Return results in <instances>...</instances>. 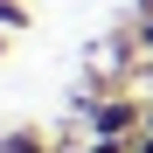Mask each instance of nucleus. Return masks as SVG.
Returning <instances> with one entry per match:
<instances>
[{
  "instance_id": "4",
  "label": "nucleus",
  "mask_w": 153,
  "mask_h": 153,
  "mask_svg": "<svg viewBox=\"0 0 153 153\" xmlns=\"http://www.w3.org/2000/svg\"><path fill=\"white\" fill-rule=\"evenodd\" d=\"M139 49H146V56H153V14L139 21Z\"/></svg>"
},
{
  "instance_id": "7",
  "label": "nucleus",
  "mask_w": 153,
  "mask_h": 153,
  "mask_svg": "<svg viewBox=\"0 0 153 153\" xmlns=\"http://www.w3.org/2000/svg\"><path fill=\"white\" fill-rule=\"evenodd\" d=\"M0 56H7V35H0Z\"/></svg>"
},
{
  "instance_id": "1",
  "label": "nucleus",
  "mask_w": 153,
  "mask_h": 153,
  "mask_svg": "<svg viewBox=\"0 0 153 153\" xmlns=\"http://www.w3.org/2000/svg\"><path fill=\"white\" fill-rule=\"evenodd\" d=\"M139 125H146V111L132 97H105L91 111V139H139Z\"/></svg>"
},
{
  "instance_id": "2",
  "label": "nucleus",
  "mask_w": 153,
  "mask_h": 153,
  "mask_svg": "<svg viewBox=\"0 0 153 153\" xmlns=\"http://www.w3.org/2000/svg\"><path fill=\"white\" fill-rule=\"evenodd\" d=\"M28 0H0V35H21V28H28Z\"/></svg>"
},
{
  "instance_id": "5",
  "label": "nucleus",
  "mask_w": 153,
  "mask_h": 153,
  "mask_svg": "<svg viewBox=\"0 0 153 153\" xmlns=\"http://www.w3.org/2000/svg\"><path fill=\"white\" fill-rule=\"evenodd\" d=\"M132 153H153V139H146V132H139V139H132Z\"/></svg>"
},
{
  "instance_id": "6",
  "label": "nucleus",
  "mask_w": 153,
  "mask_h": 153,
  "mask_svg": "<svg viewBox=\"0 0 153 153\" xmlns=\"http://www.w3.org/2000/svg\"><path fill=\"white\" fill-rule=\"evenodd\" d=\"M139 132H146V139H153V105H146V125H139Z\"/></svg>"
},
{
  "instance_id": "3",
  "label": "nucleus",
  "mask_w": 153,
  "mask_h": 153,
  "mask_svg": "<svg viewBox=\"0 0 153 153\" xmlns=\"http://www.w3.org/2000/svg\"><path fill=\"white\" fill-rule=\"evenodd\" d=\"M0 153H49L42 132H0Z\"/></svg>"
}]
</instances>
